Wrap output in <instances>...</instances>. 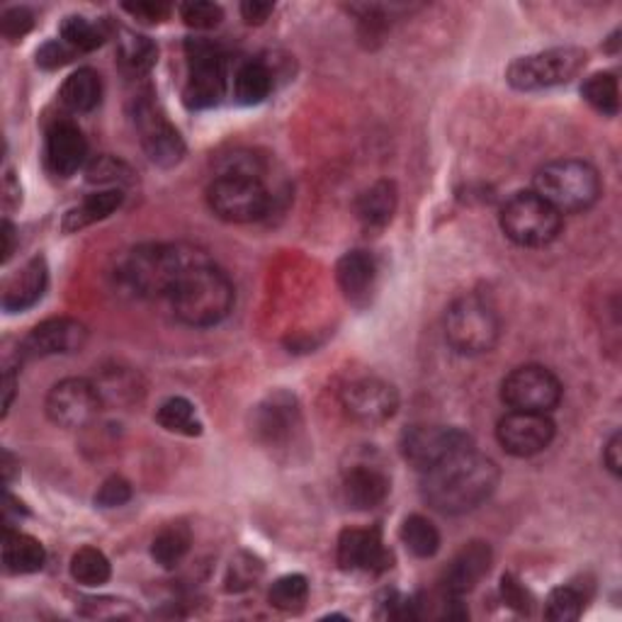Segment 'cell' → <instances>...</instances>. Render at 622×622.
Returning a JSON list of instances; mask_svg holds the SVG:
<instances>
[{"label":"cell","instance_id":"cell-20","mask_svg":"<svg viewBox=\"0 0 622 622\" xmlns=\"http://www.w3.org/2000/svg\"><path fill=\"white\" fill-rule=\"evenodd\" d=\"M49 285V268L44 258H32L30 263L18 270L13 278L5 280L3 287V309L8 314L25 312L44 297V290Z\"/></svg>","mask_w":622,"mask_h":622},{"label":"cell","instance_id":"cell-49","mask_svg":"<svg viewBox=\"0 0 622 622\" xmlns=\"http://www.w3.org/2000/svg\"><path fill=\"white\" fill-rule=\"evenodd\" d=\"M0 236H3V263H8V260L15 253V226L5 219L3 229H0Z\"/></svg>","mask_w":622,"mask_h":622},{"label":"cell","instance_id":"cell-24","mask_svg":"<svg viewBox=\"0 0 622 622\" xmlns=\"http://www.w3.org/2000/svg\"><path fill=\"white\" fill-rule=\"evenodd\" d=\"M47 552L42 542L15 528L3 530V567L8 574H35L44 567Z\"/></svg>","mask_w":622,"mask_h":622},{"label":"cell","instance_id":"cell-47","mask_svg":"<svg viewBox=\"0 0 622 622\" xmlns=\"http://www.w3.org/2000/svg\"><path fill=\"white\" fill-rule=\"evenodd\" d=\"M620 452H622V438L620 433H613L603 448V462H606V467L615 474V477H620V467H622Z\"/></svg>","mask_w":622,"mask_h":622},{"label":"cell","instance_id":"cell-5","mask_svg":"<svg viewBox=\"0 0 622 622\" xmlns=\"http://www.w3.org/2000/svg\"><path fill=\"white\" fill-rule=\"evenodd\" d=\"M535 192L559 214L584 212L601 197V178L591 163L579 158H559L535 173Z\"/></svg>","mask_w":622,"mask_h":622},{"label":"cell","instance_id":"cell-37","mask_svg":"<svg viewBox=\"0 0 622 622\" xmlns=\"http://www.w3.org/2000/svg\"><path fill=\"white\" fill-rule=\"evenodd\" d=\"M584 610V593L576 586H559L550 593L545 603V618L554 622L579 620Z\"/></svg>","mask_w":622,"mask_h":622},{"label":"cell","instance_id":"cell-14","mask_svg":"<svg viewBox=\"0 0 622 622\" xmlns=\"http://www.w3.org/2000/svg\"><path fill=\"white\" fill-rule=\"evenodd\" d=\"M554 433L557 428H554L550 414L535 411H508L496 426L499 445L513 457L540 455L552 445Z\"/></svg>","mask_w":622,"mask_h":622},{"label":"cell","instance_id":"cell-3","mask_svg":"<svg viewBox=\"0 0 622 622\" xmlns=\"http://www.w3.org/2000/svg\"><path fill=\"white\" fill-rule=\"evenodd\" d=\"M234 297V282L229 275L210 258H202L176 282L168 302H171L178 321L195 326V329H207L229 316Z\"/></svg>","mask_w":622,"mask_h":622},{"label":"cell","instance_id":"cell-40","mask_svg":"<svg viewBox=\"0 0 622 622\" xmlns=\"http://www.w3.org/2000/svg\"><path fill=\"white\" fill-rule=\"evenodd\" d=\"M127 176H129V168L112 156H100L98 161H93V166L88 168L90 183H100V185L117 188Z\"/></svg>","mask_w":622,"mask_h":622},{"label":"cell","instance_id":"cell-22","mask_svg":"<svg viewBox=\"0 0 622 622\" xmlns=\"http://www.w3.org/2000/svg\"><path fill=\"white\" fill-rule=\"evenodd\" d=\"M299 426V409L290 394H275L265 404L258 406L256 433L270 445H280L292 438Z\"/></svg>","mask_w":622,"mask_h":622},{"label":"cell","instance_id":"cell-51","mask_svg":"<svg viewBox=\"0 0 622 622\" xmlns=\"http://www.w3.org/2000/svg\"><path fill=\"white\" fill-rule=\"evenodd\" d=\"M13 472H15V460L8 450H3V479H5V484L13 482Z\"/></svg>","mask_w":622,"mask_h":622},{"label":"cell","instance_id":"cell-35","mask_svg":"<svg viewBox=\"0 0 622 622\" xmlns=\"http://www.w3.org/2000/svg\"><path fill=\"white\" fill-rule=\"evenodd\" d=\"M110 574V559L98 547H81L71 557V576L81 586H103Z\"/></svg>","mask_w":622,"mask_h":622},{"label":"cell","instance_id":"cell-48","mask_svg":"<svg viewBox=\"0 0 622 622\" xmlns=\"http://www.w3.org/2000/svg\"><path fill=\"white\" fill-rule=\"evenodd\" d=\"M15 389H18V382H15V372L13 370H5L3 375V416H8L10 406H13L15 399Z\"/></svg>","mask_w":622,"mask_h":622},{"label":"cell","instance_id":"cell-36","mask_svg":"<svg viewBox=\"0 0 622 622\" xmlns=\"http://www.w3.org/2000/svg\"><path fill=\"white\" fill-rule=\"evenodd\" d=\"M307 596H309V581L304 579L302 574H287L280 576V579L270 586L268 601L273 608L292 613V610H299L304 603H307Z\"/></svg>","mask_w":622,"mask_h":622},{"label":"cell","instance_id":"cell-38","mask_svg":"<svg viewBox=\"0 0 622 622\" xmlns=\"http://www.w3.org/2000/svg\"><path fill=\"white\" fill-rule=\"evenodd\" d=\"M263 574V564H260L251 554H239L229 564V572H226V591H246V588L256 586V581Z\"/></svg>","mask_w":622,"mask_h":622},{"label":"cell","instance_id":"cell-27","mask_svg":"<svg viewBox=\"0 0 622 622\" xmlns=\"http://www.w3.org/2000/svg\"><path fill=\"white\" fill-rule=\"evenodd\" d=\"M103 100V81L95 69H78L61 86V103L71 112H90Z\"/></svg>","mask_w":622,"mask_h":622},{"label":"cell","instance_id":"cell-1","mask_svg":"<svg viewBox=\"0 0 622 622\" xmlns=\"http://www.w3.org/2000/svg\"><path fill=\"white\" fill-rule=\"evenodd\" d=\"M499 479L501 474L496 462L472 448L423 472L421 494L433 511L443 516H462L489 501Z\"/></svg>","mask_w":622,"mask_h":622},{"label":"cell","instance_id":"cell-30","mask_svg":"<svg viewBox=\"0 0 622 622\" xmlns=\"http://www.w3.org/2000/svg\"><path fill=\"white\" fill-rule=\"evenodd\" d=\"M236 100L241 105H258L270 95L273 90V73H270L263 61H248L244 64L234 78Z\"/></svg>","mask_w":622,"mask_h":622},{"label":"cell","instance_id":"cell-50","mask_svg":"<svg viewBox=\"0 0 622 622\" xmlns=\"http://www.w3.org/2000/svg\"><path fill=\"white\" fill-rule=\"evenodd\" d=\"M5 210H13L18 202H20V185H15V176L8 173L5 176Z\"/></svg>","mask_w":622,"mask_h":622},{"label":"cell","instance_id":"cell-29","mask_svg":"<svg viewBox=\"0 0 622 622\" xmlns=\"http://www.w3.org/2000/svg\"><path fill=\"white\" fill-rule=\"evenodd\" d=\"M190 545H192V535L188 525L168 523L166 528L158 530L151 542V557L156 559V564H161L163 569H173L185 559Z\"/></svg>","mask_w":622,"mask_h":622},{"label":"cell","instance_id":"cell-7","mask_svg":"<svg viewBox=\"0 0 622 622\" xmlns=\"http://www.w3.org/2000/svg\"><path fill=\"white\" fill-rule=\"evenodd\" d=\"M499 222L506 239L523 248L547 246L562 231V214L542 200L535 190L516 192L513 197H508L501 207Z\"/></svg>","mask_w":622,"mask_h":622},{"label":"cell","instance_id":"cell-2","mask_svg":"<svg viewBox=\"0 0 622 622\" xmlns=\"http://www.w3.org/2000/svg\"><path fill=\"white\" fill-rule=\"evenodd\" d=\"M202 258L207 256L188 244H142L122 258L117 278L137 297L168 299L176 282Z\"/></svg>","mask_w":622,"mask_h":622},{"label":"cell","instance_id":"cell-4","mask_svg":"<svg viewBox=\"0 0 622 622\" xmlns=\"http://www.w3.org/2000/svg\"><path fill=\"white\" fill-rule=\"evenodd\" d=\"M207 205L212 214L231 224L263 219L270 210V192L260 178L258 158L241 154L226 158L207 188Z\"/></svg>","mask_w":622,"mask_h":622},{"label":"cell","instance_id":"cell-44","mask_svg":"<svg viewBox=\"0 0 622 622\" xmlns=\"http://www.w3.org/2000/svg\"><path fill=\"white\" fill-rule=\"evenodd\" d=\"M71 56H73V49L66 42H47L37 49V66H42V69H47V71L61 69L64 64L71 61Z\"/></svg>","mask_w":622,"mask_h":622},{"label":"cell","instance_id":"cell-18","mask_svg":"<svg viewBox=\"0 0 622 622\" xmlns=\"http://www.w3.org/2000/svg\"><path fill=\"white\" fill-rule=\"evenodd\" d=\"M86 156L88 142L78 124L69 120L54 122L47 132V144H44V161L49 171L59 178H71L86 163Z\"/></svg>","mask_w":622,"mask_h":622},{"label":"cell","instance_id":"cell-19","mask_svg":"<svg viewBox=\"0 0 622 622\" xmlns=\"http://www.w3.org/2000/svg\"><path fill=\"white\" fill-rule=\"evenodd\" d=\"M491 547L486 542H470L462 547L448 564L443 576L445 593L452 598H462L477 586L491 569Z\"/></svg>","mask_w":622,"mask_h":622},{"label":"cell","instance_id":"cell-25","mask_svg":"<svg viewBox=\"0 0 622 622\" xmlns=\"http://www.w3.org/2000/svg\"><path fill=\"white\" fill-rule=\"evenodd\" d=\"M397 212V185L392 180H377L355 200V214L367 229H382Z\"/></svg>","mask_w":622,"mask_h":622},{"label":"cell","instance_id":"cell-9","mask_svg":"<svg viewBox=\"0 0 622 622\" xmlns=\"http://www.w3.org/2000/svg\"><path fill=\"white\" fill-rule=\"evenodd\" d=\"M188 83L183 103L190 110H207L222 103L226 93V59L219 44L210 39H188Z\"/></svg>","mask_w":622,"mask_h":622},{"label":"cell","instance_id":"cell-45","mask_svg":"<svg viewBox=\"0 0 622 622\" xmlns=\"http://www.w3.org/2000/svg\"><path fill=\"white\" fill-rule=\"evenodd\" d=\"M127 13L139 20L146 22V25H156V22H163L168 15H171V5L168 3H154V0H139V3H124L122 5Z\"/></svg>","mask_w":622,"mask_h":622},{"label":"cell","instance_id":"cell-16","mask_svg":"<svg viewBox=\"0 0 622 622\" xmlns=\"http://www.w3.org/2000/svg\"><path fill=\"white\" fill-rule=\"evenodd\" d=\"M338 564L343 572L382 574L392 567V552L384 547L377 528H350L338 538Z\"/></svg>","mask_w":622,"mask_h":622},{"label":"cell","instance_id":"cell-43","mask_svg":"<svg viewBox=\"0 0 622 622\" xmlns=\"http://www.w3.org/2000/svg\"><path fill=\"white\" fill-rule=\"evenodd\" d=\"M32 25H35V15H32L27 8H10L5 10L3 18H0V32H3L8 39L25 37Z\"/></svg>","mask_w":622,"mask_h":622},{"label":"cell","instance_id":"cell-39","mask_svg":"<svg viewBox=\"0 0 622 622\" xmlns=\"http://www.w3.org/2000/svg\"><path fill=\"white\" fill-rule=\"evenodd\" d=\"M180 18L188 27L212 30L224 20V10L214 3H185L180 5Z\"/></svg>","mask_w":622,"mask_h":622},{"label":"cell","instance_id":"cell-6","mask_svg":"<svg viewBox=\"0 0 622 622\" xmlns=\"http://www.w3.org/2000/svg\"><path fill=\"white\" fill-rule=\"evenodd\" d=\"M499 314L479 294H465L450 304L445 314V338L462 355L491 353L499 343Z\"/></svg>","mask_w":622,"mask_h":622},{"label":"cell","instance_id":"cell-33","mask_svg":"<svg viewBox=\"0 0 622 622\" xmlns=\"http://www.w3.org/2000/svg\"><path fill=\"white\" fill-rule=\"evenodd\" d=\"M61 39L69 44L73 52H93L108 39V25L103 20L69 15L61 22Z\"/></svg>","mask_w":622,"mask_h":622},{"label":"cell","instance_id":"cell-15","mask_svg":"<svg viewBox=\"0 0 622 622\" xmlns=\"http://www.w3.org/2000/svg\"><path fill=\"white\" fill-rule=\"evenodd\" d=\"M343 411L358 423L377 426L389 421L399 409V394L380 377H360L348 382L341 392Z\"/></svg>","mask_w":622,"mask_h":622},{"label":"cell","instance_id":"cell-46","mask_svg":"<svg viewBox=\"0 0 622 622\" xmlns=\"http://www.w3.org/2000/svg\"><path fill=\"white\" fill-rule=\"evenodd\" d=\"M273 3H260V0H248L241 5V15L248 25H263V22L273 15Z\"/></svg>","mask_w":622,"mask_h":622},{"label":"cell","instance_id":"cell-11","mask_svg":"<svg viewBox=\"0 0 622 622\" xmlns=\"http://www.w3.org/2000/svg\"><path fill=\"white\" fill-rule=\"evenodd\" d=\"M399 448L404 460L423 474L440 465L443 460L457 455V452L472 450L474 443L465 431H460V428L423 423V426L406 428Z\"/></svg>","mask_w":622,"mask_h":622},{"label":"cell","instance_id":"cell-23","mask_svg":"<svg viewBox=\"0 0 622 622\" xmlns=\"http://www.w3.org/2000/svg\"><path fill=\"white\" fill-rule=\"evenodd\" d=\"M389 494V479L387 474L367 467V465H358L346 474L343 479V496L346 504L355 511H372L377 508Z\"/></svg>","mask_w":622,"mask_h":622},{"label":"cell","instance_id":"cell-8","mask_svg":"<svg viewBox=\"0 0 622 622\" xmlns=\"http://www.w3.org/2000/svg\"><path fill=\"white\" fill-rule=\"evenodd\" d=\"M586 66V52L579 47H554L520 56L506 71V81L516 90H545L569 83Z\"/></svg>","mask_w":622,"mask_h":622},{"label":"cell","instance_id":"cell-13","mask_svg":"<svg viewBox=\"0 0 622 622\" xmlns=\"http://www.w3.org/2000/svg\"><path fill=\"white\" fill-rule=\"evenodd\" d=\"M134 120L142 134V146L146 156L151 158L156 166L171 168L183 161L185 156V142L180 137V132L173 127L171 122L151 100V95L142 98L134 110Z\"/></svg>","mask_w":622,"mask_h":622},{"label":"cell","instance_id":"cell-26","mask_svg":"<svg viewBox=\"0 0 622 622\" xmlns=\"http://www.w3.org/2000/svg\"><path fill=\"white\" fill-rule=\"evenodd\" d=\"M122 200H124V195H122L120 188H108V190L93 192V195H88L81 202V205L73 207L69 214H66L64 229L69 234L81 231L90 224L108 219L110 214H115L122 207Z\"/></svg>","mask_w":622,"mask_h":622},{"label":"cell","instance_id":"cell-17","mask_svg":"<svg viewBox=\"0 0 622 622\" xmlns=\"http://www.w3.org/2000/svg\"><path fill=\"white\" fill-rule=\"evenodd\" d=\"M88 341V329L76 319H47L30 331L22 343V355L49 358V355H71L78 353Z\"/></svg>","mask_w":622,"mask_h":622},{"label":"cell","instance_id":"cell-41","mask_svg":"<svg viewBox=\"0 0 622 622\" xmlns=\"http://www.w3.org/2000/svg\"><path fill=\"white\" fill-rule=\"evenodd\" d=\"M132 499V486L127 479L122 477H110L108 482H103L100 491L95 494V504L100 508H120Z\"/></svg>","mask_w":622,"mask_h":622},{"label":"cell","instance_id":"cell-31","mask_svg":"<svg viewBox=\"0 0 622 622\" xmlns=\"http://www.w3.org/2000/svg\"><path fill=\"white\" fill-rule=\"evenodd\" d=\"M402 542L418 559H431L440 550V533L438 528L426 516H409L402 523Z\"/></svg>","mask_w":622,"mask_h":622},{"label":"cell","instance_id":"cell-28","mask_svg":"<svg viewBox=\"0 0 622 622\" xmlns=\"http://www.w3.org/2000/svg\"><path fill=\"white\" fill-rule=\"evenodd\" d=\"M158 59V47L144 35H134V32H122V37L117 42V61L120 69L132 76L139 78L149 73Z\"/></svg>","mask_w":622,"mask_h":622},{"label":"cell","instance_id":"cell-42","mask_svg":"<svg viewBox=\"0 0 622 622\" xmlns=\"http://www.w3.org/2000/svg\"><path fill=\"white\" fill-rule=\"evenodd\" d=\"M501 598L508 608L518 610V613H530V608H533V596H530L528 588L513 574H504Z\"/></svg>","mask_w":622,"mask_h":622},{"label":"cell","instance_id":"cell-12","mask_svg":"<svg viewBox=\"0 0 622 622\" xmlns=\"http://www.w3.org/2000/svg\"><path fill=\"white\" fill-rule=\"evenodd\" d=\"M103 404L95 382L86 377H66L49 389L44 406H47V416L54 426L86 428L95 421Z\"/></svg>","mask_w":622,"mask_h":622},{"label":"cell","instance_id":"cell-34","mask_svg":"<svg viewBox=\"0 0 622 622\" xmlns=\"http://www.w3.org/2000/svg\"><path fill=\"white\" fill-rule=\"evenodd\" d=\"M581 95L588 105L606 117L618 115L620 110V90L618 78L613 73H593L581 86Z\"/></svg>","mask_w":622,"mask_h":622},{"label":"cell","instance_id":"cell-10","mask_svg":"<svg viewBox=\"0 0 622 622\" xmlns=\"http://www.w3.org/2000/svg\"><path fill=\"white\" fill-rule=\"evenodd\" d=\"M501 402L511 411L550 414L562 402V382L542 365L516 367L501 382Z\"/></svg>","mask_w":622,"mask_h":622},{"label":"cell","instance_id":"cell-21","mask_svg":"<svg viewBox=\"0 0 622 622\" xmlns=\"http://www.w3.org/2000/svg\"><path fill=\"white\" fill-rule=\"evenodd\" d=\"M338 287L348 302L365 304L377 282V260L367 251H348L336 265Z\"/></svg>","mask_w":622,"mask_h":622},{"label":"cell","instance_id":"cell-32","mask_svg":"<svg viewBox=\"0 0 622 622\" xmlns=\"http://www.w3.org/2000/svg\"><path fill=\"white\" fill-rule=\"evenodd\" d=\"M156 421L161 428H166L168 433L178 436H200L202 433V421L197 418L195 406H192L183 397H171L166 399L156 411Z\"/></svg>","mask_w":622,"mask_h":622}]
</instances>
